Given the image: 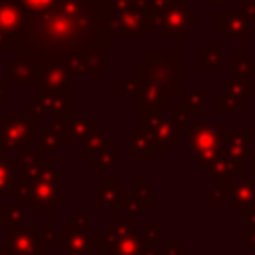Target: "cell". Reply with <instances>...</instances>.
Returning a JSON list of instances; mask_svg holds the SVG:
<instances>
[{"label": "cell", "mask_w": 255, "mask_h": 255, "mask_svg": "<svg viewBox=\"0 0 255 255\" xmlns=\"http://www.w3.org/2000/svg\"><path fill=\"white\" fill-rule=\"evenodd\" d=\"M60 175L62 171L52 161H44L42 169L34 177L18 185L16 197L20 205H34L36 213H52L54 205L62 203V197L58 193Z\"/></svg>", "instance_id": "7a4b0ae2"}, {"label": "cell", "mask_w": 255, "mask_h": 255, "mask_svg": "<svg viewBox=\"0 0 255 255\" xmlns=\"http://www.w3.org/2000/svg\"><path fill=\"white\" fill-rule=\"evenodd\" d=\"M88 221H90V215L82 213V215H76L74 223L66 227L64 231V247H66V255H88V249L92 245L90 241V231H88Z\"/></svg>", "instance_id": "ba28073f"}, {"label": "cell", "mask_w": 255, "mask_h": 255, "mask_svg": "<svg viewBox=\"0 0 255 255\" xmlns=\"http://www.w3.org/2000/svg\"><path fill=\"white\" fill-rule=\"evenodd\" d=\"M34 126L30 116H0V147L6 151H24L34 135Z\"/></svg>", "instance_id": "5b68a950"}, {"label": "cell", "mask_w": 255, "mask_h": 255, "mask_svg": "<svg viewBox=\"0 0 255 255\" xmlns=\"http://www.w3.org/2000/svg\"><path fill=\"white\" fill-rule=\"evenodd\" d=\"M18 2L26 8V12L30 16H38V14L50 10V8H54L58 4V0H18Z\"/></svg>", "instance_id": "d6986e66"}, {"label": "cell", "mask_w": 255, "mask_h": 255, "mask_svg": "<svg viewBox=\"0 0 255 255\" xmlns=\"http://www.w3.org/2000/svg\"><path fill=\"white\" fill-rule=\"evenodd\" d=\"M147 128H149L147 133H149V139H151L153 147L165 149L177 137V129L173 128V124L167 122V120H161L157 116H149L147 118Z\"/></svg>", "instance_id": "8fae6325"}, {"label": "cell", "mask_w": 255, "mask_h": 255, "mask_svg": "<svg viewBox=\"0 0 255 255\" xmlns=\"http://www.w3.org/2000/svg\"><path fill=\"white\" fill-rule=\"evenodd\" d=\"M126 145L129 151L135 153L137 159H149L151 157V139H149V133L143 129V126H135L133 131H129L126 135Z\"/></svg>", "instance_id": "5bb4252c"}, {"label": "cell", "mask_w": 255, "mask_h": 255, "mask_svg": "<svg viewBox=\"0 0 255 255\" xmlns=\"http://www.w3.org/2000/svg\"><path fill=\"white\" fill-rule=\"evenodd\" d=\"M94 133H98V126L92 124L90 116H82V118H76L74 122H70L72 139H78L80 143H86Z\"/></svg>", "instance_id": "9a60e30c"}, {"label": "cell", "mask_w": 255, "mask_h": 255, "mask_svg": "<svg viewBox=\"0 0 255 255\" xmlns=\"http://www.w3.org/2000/svg\"><path fill=\"white\" fill-rule=\"evenodd\" d=\"M0 193H18V163L8 157L6 149L0 147Z\"/></svg>", "instance_id": "7c38bea8"}, {"label": "cell", "mask_w": 255, "mask_h": 255, "mask_svg": "<svg viewBox=\"0 0 255 255\" xmlns=\"http://www.w3.org/2000/svg\"><path fill=\"white\" fill-rule=\"evenodd\" d=\"M104 235L108 255H151L139 235L131 231V215H118V221Z\"/></svg>", "instance_id": "3957f363"}, {"label": "cell", "mask_w": 255, "mask_h": 255, "mask_svg": "<svg viewBox=\"0 0 255 255\" xmlns=\"http://www.w3.org/2000/svg\"><path fill=\"white\" fill-rule=\"evenodd\" d=\"M86 74L90 76H106V52L100 48L96 52H92L88 56V62H86Z\"/></svg>", "instance_id": "ac0fdd59"}, {"label": "cell", "mask_w": 255, "mask_h": 255, "mask_svg": "<svg viewBox=\"0 0 255 255\" xmlns=\"http://www.w3.org/2000/svg\"><path fill=\"white\" fill-rule=\"evenodd\" d=\"M28 24V12L18 0H2L0 2V28L10 42V50H16L20 44V36Z\"/></svg>", "instance_id": "52a82bcc"}, {"label": "cell", "mask_w": 255, "mask_h": 255, "mask_svg": "<svg viewBox=\"0 0 255 255\" xmlns=\"http://www.w3.org/2000/svg\"><path fill=\"white\" fill-rule=\"evenodd\" d=\"M52 237L42 235L36 231L34 225L24 223L10 231L8 241H4L6 249L12 255H44L48 249H52Z\"/></svg>", "instance_id": "277c9868"}, {"label": "cell", "mask_w": 255, "mask_h": 255, "mask_svg": "<svg viewBox=\"0 0 255 255\" xmlns=\"http://www.w3.org/2000/svg\"><path fill=\"white\" fill-rule=\"evenodd\" d=\"M0 221L12 229L26 223V211L20 205H0Z\"/></svg>", "instance_id": "2e32d148"}, {"label": "cell", "mask_w": 255, "mask_h": 255, "mask_svg": "<svg viewBox=\"0 0 255 255\" xmlns=\"http://www.w3.org/2000/svg\"><path fill=\"white\" fill-rule=\"evenodd\" d=\"M34 108L50 122H70V90H38Z\"/></svg>", "instance_id": "8992f818"}, {"label": "cell", "mask_w": 255, "mask_h": 255, "mask_svg": "<svg viewBox=\"0 0 255 255\" xmlns=\"http://www.w3.org/2000/svg\"><path fill=\"white\" fill-rule=\"evenodd\" d=\"M0 255H12V253L6 249V245H4V243H0Z\"/></svg>", "instance_id": "44dd1931"}, {"label": "cell", "mask_w": 255, "mask_h": 255, "mask_svg": "<svg viewBox=\"0 0 255 255\" xmlns=\"http://www.w3.org/2000/svg\"><path fill=\"white\" fill-rule=\"evenodd\" d=\"M70 70L62 60H46L40 64V78L36 90H64L68 88Z\"/></svg>", "instance_id": "9c48e42d"}, {"label": "cell", "mask_w": 255, "mask_h": 255, "mask_svg": "<svg viewBox=\"0 0 255 255\" xmlns=\"http://www.w3.org/2000/svg\"><path fill=\"white\" fill-rule=\"evenodd\" d=\"M116 163V143L110 141L104 149H100L92 159H90V167H98V169H108Z\"/></svg>", "instance_id": "e0dca14e"}, {"label": "cell", "mask_w": 255, "mask_h": 255, "mask_svg": "<svg viewBox=\"0 0 255 255\" xmlns=\"http://www.w3.org/2000/svg\"><path fill=\"white\" fill-rule=\"evenodd\" d=\"M96 8L86 0H58L54 8L34 16V22L28 18L18 44L20 58L42 64L90 56L98 50V36L104 28V16Z\"/></svg>", "instance_id": "6da1fadb"}, {"label": "cell", "mask_w": 255, "mask_h": 255, "mask_svg": "<svg viewBox=\"0 0 255 255\" xmlns=\"http://www.w3.org/2000/svg\"><path fill=\"white\" fill-rule=\"evenodd\" d=\"M215 141H217V139H215L213 133L207 129V126H195V129H193V133H191V143H189V147H191L193 155L197 157V161L203 159V157H211V155H213Z\"/></svg>", "instance_id": "4fadbf2b"}, {"label": "cell", "mask_w": 255, "mask_h": 255, "mask_svg": "<svg viewBox=\"0 0 255 255\" xmlns=\"http://www.w3.org/2000/svg\"><path fill=\"white\" fill-rule=\"evenodd\" d=\"M40 78V64L18 58L8 62V84L12 86H38Z\"/></svg>", "instance_id": "30bf717a"}, {"label": "cell", "mask_w": 255, "mask_h": 255, "mask_svg": "<svg viewBox=\"0 0 255 255\" xmlns=\"http://www.w3.org/2000/svg\"><path fill=\"white\" fill-rule=\"evenodd\" d=\"M6 102H8V100H6V82L0 80V104L4 106Z\"/></svg>", "instance_id": "ffe728a7"}]
</instances>
